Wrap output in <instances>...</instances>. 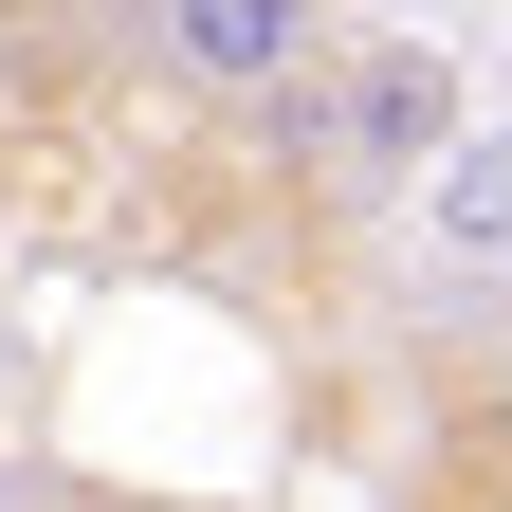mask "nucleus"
<instances>
[{"mask_svg":"<svg viewBox=\"0 0 512 512\" xmlns=\"http://www.w3.org/2000/svg\"><path fill=\"white\" fill-rule=\"evenodd\" d=\"M256 128H275V147L330 183V202H403V183L458 147V74H439L421 37H348L330 74H311V92H275Z\"/></svg>","mask_w":512,"mask_h":512,"instance_id":"f257e3e1","label":"nucleus"},{"mask_svg":"<svg viewBox=\"0 0 512 512\" xmlns=\"http://www.w3.org/2000/svg\"><path fill=\"white\" fill-rule=\"evenodd\" d=\"M348 55V0H147V74L183 110H275Z\"/></svg>","mask_w":512,"mask_h":512,"instance_id":"f03ea898","label":"nucleus"},{"mask_svg":"<svg viewBox=\"0 0 512 512\" xmlns=\"http://www.w3.org/2000/svg\"><path fill=\"white\" fill-rule=\"evenodd\" d=\"M476 458H494V476H512V366H494V384H476Z\"/></svg>","mask_w":512,"mask_h":512,"instance_id":"7ed1b4c3","label":"nucleus"}]
</instances>
